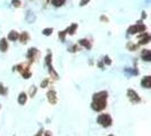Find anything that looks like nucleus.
I'll list each match as a JSON object with an SVG mask.
<instances>
[{
  "instance_id": "obj_27",
  "label": "nucleus",
  "mask_w": 151,
  "mask_h": 136,
  "mask_svg": "<svg viewBox=\"0 0 151 136\" xmlns=\"http://www.w3.org/2000/svg\"><path fill=\"white\" fill-rule=\"evenodd\" d=\"M35 93V89H31V97H33Z\"/></svg>"
},
{
  "instance_id": "obj_6",
  "label": "nucleus",
  "mask_w": 151,
  "mask_h": 136,
  "mask_svg": "<svg viewBox=\"0 0 151 136\" xmlns=\"http://www.w3.org/2000/svg\"><path fill=\"white\" fill-rule=\"evenodd\" d=\"M50 61H51V54H48V56L45 57V62H47V65H48V67H49V73L57 79V78H58V75H57V73L53 70V68H52V66H51V64H50Z\"/></svg>"
},
{
  "instance_id": "obj_21",
  "label": "nucleus",
  "mask_w": 151,
  "mask_h": 136,
  "mask_svg": "<svg viewBox=\"0 0 151 136\" xmlns=\"http://www.w3.org/2000/svg\"><path fill=\"white\" fill-rule=\"evenodd\" d=\"M12 4H13L14 7H19V6H21V1H19V0H13Z\"/></svg>"
},
{
  "instance_id": "obj_28",
  "label": "nucleus",
  "mask_w": 151,
  "mask_h": 136,
  "mask_svg": "<svg viewBox=\"0 0 151 136\" xmlns=\"http://www.w3.org/2000/svg\"><path fill=\"white\" fill-rule=\"evenodd\" d=\"M35 136H42V130H40V132H39V133Z\"/></svg>"
},
{
  "instance_id": "obj_11",
  "label": "nucleus",
  "mask_w": 151,
  "mask_h": 136,
  "mask_svg": "<svg viewBox=\"0 0 151 136\" xmlns=\"http://www.w3.org/2000/svg\"><path fill=\"white\" fill-rule=\"evenodd\" d=\"M142 59L145 61H150L151 60V51L150 50H143L142 51V54H141Z\"/></svg>"
},
{
  "instance_id": "obj_16",
  "label": "nucleus",
  "mask_w": 151,
  "mask_h": 136,
  "mask_svg": "<svg viewBox=\"0 0 151 136\" xmlns=\"http://www.w3.org/2000/svg\"><path fill=\"white\" fill-rule=\"evenodd\" d=\"M26 99H27L26 94H25L24 92H22V93L19 94V97H18V103H19V105H25Z\"/></svg>"
},
{
  "instance_id": "obj_2",
  "label": "nucleus",
  "mask_w": 151,
  "mask_h": 136,
  "mask_svg": "<svg viewBox=\"0 0 151 136\" xmlns=\"http://www.w3.org/2000/svg\"><path fill=\"white\" fill-rule=\"evenodd\" d=\"M98 122L102 127H109L113 124V119H111V117L109 115L104 113V115H100L98 117Z\"/></svg>"
},
{
  "instance_id": "obj_3",
  "label": "nucleus",
  "mask_w": 151,
  "mask_h": 136,
  "mask_svg": "<svg viewBox=\"0 0 151 136\" xmlns=\"http://www.w3.org/2000/svg\"><path fill=\"white\" fill-rule=\"evenodd\" d=\"M18 70L21 74H22V76L24 77V78H30L31 77V72L29 70V68H27V66L26 65H18V66H16V67H14V70Z\"/></svg>"
},
{
  "instance_id": "obj_26",
  "label": "nucleus",
  "mask_w": 151,
  "mask_h": 136,
  "mask_svg": "<svg viewBox=\"0 0 151 136\" xmlns=\"http://www.w3.org/2000/svg\"><path fill=\"white\" fill-rule=\"evenodd\" d=\"M89 1H90V0H82V1H81V4H80V5H81V6H85V4H88V2H89Z\"/></svg>"
},
{
  "instance_id": "obj_10",
  "label": "nucleus",
  "mask_w": 151,
  "mask_h": 136,
  "mask_svg": "<svg viewBox=\"0 0 151 136\" xmlns=\"http://www.w3.org/2000/svg\"><path fill=\"white\" fill-rule=\"evenodd\" d=\"M149 41H150V35L148 33H143L142 34V38L140 39L139 44H147V43H149Z\"/></svg>"
},
{
  "instance_id": "obj_20",
  "label": "nucleus",
  "mask_w": 151,
  "mask_h": 136,
  "mask_svg": "<svg viewBox=\"0 0 151 136\" xmlns=\"http://www.w3.org/2000/svg\"><path fill=\"white\" fill-rule=\"evenodd\" d=\"M45 35H50L51 33H52V29H45V30H43V32H42Z\"/></svg>"
},
{
  "instance_id": "obj_7",
  "label": "nucleus",
  "mask_w": 151,
  "mask_h": 136,
  "mask_svg": "<svg viewBox=\"0 0 151 136\" xmlns=\"http://www.w3.org/2000/svg\"><path fill=\"white\" fill-rule=\"evenodd\" d=\"M47 95H48V101H49L51 105H55V103L57 102V95H56V92L53 90L49 91Z\"/></svg>"
},
{
  "instance_id": "obj_1",
  "label": "nucleus",
  "mask_w": 151,
  "mask_h": 136,
  "mask_svg": "<svg viewBox=\"0 0 151 136\" xmlns=\"http://www.w3.org/2000/svg\"><path fill=\"white\" fill-rule=\"evenodd\" d=\"M107 98H108V93L106 91H101L99 93H96L93 95V101H92V109L94 111H101L104 110L107 106Z\"/></svg>"
},
{
  "instance_id": "obj_17",
  "label": "nucleus",
  "mask_w": 151,
  "mask_h": 136,
  "mask_svg": "<svg viewBox=\"0 0 151 136\" xmlns=\"http://www.w3.org/2000/svg\"><path fill=\"white\" fill-rule=\"evenodd\" d=\"M78 42H80V44H81V45H83L84 48H86V49H91V43L88 41V40L82 39V40H80Z\"/></svg>"
},
{
  "instance_id": "obj_19",
  "label": "nucleus",
  "mask_w": 151,
  "mask_h": 136,
  "mask_svg": "<svg viewBox=\"0 0 151 136\" xmlns=\"http://www.w3.org/2000/svg\"><path fill=\"white\" fill-rule=\"evenodd\" d=\"M6 93H7V90L5 89V86H4L2 84H0V94H1V95H5Z\"/></svg>"
},
{
  "instance_id": "obj_9",
  "label": "nucleus",
  "mask_w": 151,
  "mask_h": 136,
  "mask_svg": "<svg viewBox=\"0 0 151 136\" xmlns=\"http://www.w3.org/2000/svg\"><path fill=\"white\" fill-rule=\"evenodd\" d=\"M141 84H142V86H143V87H145V89H150V87H151V78H150V76H145L143 79H142Z\"/></svg>"
},
{
  "instance_id": "obj_24",
  "label": "nucleus",
  "mask_w": 151,
  "mask_h": 136,
  "mask_svg": "<svg viewBox=\"0 0 151 136\" xmlns=\"http://www.w3.org/2000/svg\"><path fill=\"white\" fill-rule=\"evenodd\" d=\"M105 62H106L107 65H110L111 64V61L109 60V57H105Z\"/></svg>"
},
{
  "instance_id": "obj_22",
  "label": "nucleus",
  "mask_w": 151,
  "mask_h": 136,
  "mask_svg": "<svg viewBox=\"0 0 151 136\" xmlns=\"http://www.w3.org/2000/svg\"><path fill=\"white\" fill-rule=\"evenodd\" d=\"M65 35H66V34H65L64 31H63V32H59V38L61 39V41H65Z\"/></svg>"
},
{
  "instance_id": "obj_8",
  "label": "nucleus",
  "mask_w": 151,
  "mask_h": 136,
  "mask_svg": "<svg viewBox=\"0 0 151 136\" xmlns=\"http://www.w3.org/2000/svg\"><path fill=\"white\" fill-rule=\"evenodd\" d=\"M38 54H39V52L35 48H31L30 50H29V52H27V58H29L31 61H33V60H35V58H37Z\"/></svg>"
},
{
  "instance_id": "obj_18",
  "label": "nucleus",
  "mask_w": 151,
  "mask_h": 136,
  "mask_svg": "<svg viewBox=\"0 0 151 136\" xmlns=\"http://www.w3.org/2000/svg\"><path fill=\"white\" fill-rule=\"evenodd\" d=\"M65 1L66 0H51V2H52V5L55 7H60L65 4Z\"/></svg>"
},
{
  "instance_id": "obj_25",
  "label": "nucleus",
  "mask_w": 151,
  "mask_h": 136,
  "mask_svg": "<svg viewBox=\"0 0 151 136\" xmlns=\"http://www.w3.org/2000/svg\"><path fill=\"white\" fill-rule=\"evenodd\" d=\"M47 85H48V79H45V81H43V82L41 83V86H42V87H45Z\"/></svg>"
},
{
  "instance_id": "obj_29",
  "label": "nucleus",
  "mask_w": 151,
  "mask_h": 136,
  "mask_svg": "<svg viewBox=\"0 0 151 136\" xmlns=\"http://www.w3.org/2000/svg\"><path fill=\"white\" fill-rule=\"evenodd\" d=\"M45 136H50V133H49V132H48V133H47V134H45Z\"/></svg>"
},
{
  "instance_id": "obj_12",
  "label": "nucleus",
  "mask_w": 151,
  "mask_h": 136,
  "mask_svg": "<svg viewBox=\"0 0 151 136\" xmlns=\"http://www.w3.org/2000/svg\"><path fill=\"white\" fill-rule=\"evenodd\" d=\"M7 48H8V44L6 39H1L0 40V51L5 52V51H7Z\"/></svg>"
},
{
  "instance_id": "obj_30",
  "label": "nucleus",
  "mask_w": 151,
  "mask_h": 136,
  "mask_svg": "<svg viewBox=\"0 0 151 136\" xmlns=\"http://www.w3.org/2000/svg\"><path fill=\"white\" fill-rule=\"evenodd\" d=\"M108 136H114V135H108Z\"/></svg>"
},
{
  "instance_id": "obj_4",
  "label": "nucleus",
  "mask_w": 151,
  "mask_h": 136,
  "mask_svg": "<svg viewBox=\"0 0 151 136\" xmlns=\"http://www.w3.org/2000/svg\"><path fill=\"white\" fill-rule=\"evenodd\" d=\"M145 31V26L142 24H135L133 26H131L129 29V34H135L139 32H144Z\"/></svg>"
},
{
  "instance_id": "obj_15",
  "label": "nucleus",
  "mask_w": 151,
  "mask_h": 136,
  "mask_svg": "<svg viewBox=\"0 0 151 136\" xmlns=\"http://www.w3.org/2000/svg\"><path fill=\"white\" fill-rule=\"evenodd\" d=\"M18 39L21 40L22 43H26V42L29 41V33H27V32H23L22 34L18 37Z\"/></svg>"
},
{
  "instance_id": "obj_23",
  "label": "nucleus",
  "mask_w": 151,
  "mask_h": 136,
  "mask_svg": "<svg viewBox=\"0 0 151 136\" xmlns=\"http://www.w3.org/2000/svg\"><path fill=\"white\" fill-rule=\"evenodd\" d=\"M127 48H129V49H132V50H134V49H136V45L129 43V44H127Z\"/></svg>"
},
{
  "instance_id": "obj_14",
  "label": "nucleus",
  "mask_w": 151,
  "mask_h": 136,
  "mask_svg": "<svg viewBox=\"0 0 151 136\" xmlns=\"http://www.w3.org/2000/svg\"><path fill=\"white\" fill-rule=\"evenodd\" d=\"M19 37V34L16 32V31H12L10 33H9V35H8V40H10V41H16L17 39Z\"/></svg>"
},
{
  "instance_id": "obj_5",
  "label": "nucleus",
  "mask_w": 151,
  "mask_h": 136,
  "mask_svg": "<svg viewBox=\"0 0 151 136\" xmlns=\"http://www.w3.org/2000/svg\"><path fill=\"white\" fill-rule=\"evenodd\" d=\"M127 95H129V99L131 100V102H133V103H139V102L141 101L140 97L137 95V93H136L134 90L127 91Z\"/></svg>"
},
{
  "instance_id": "obj_13",
  "label": "nucleus",
  "mask_w": 151,
  "mask_h": 136,
  "mask_svg": "<svg viewBox=\"0 0 151 136\" xmlns=\"http://www.w3.org/2000/svg\"><path fill=\"white\" fill-rule=\"evenodd\" d=\"M76 29H77V25H76V24H72L67 30L64 31V32H65V34H70V35H72V34H74V32H75Z\"/></svg>"
}]
</instances>
